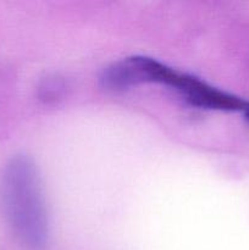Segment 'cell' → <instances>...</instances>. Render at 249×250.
<instances>
[{"mask_svg": "<svg viewBox=\"0 0 249 250\" xmlns=\"http://www.w3.org/2000/svg\"><path fill=\"white\" fill-rule=\"evenodd\" d=\"M182 72L146 56H129L111 63L103 71L100 85L109 92H124L141 84L167 85L173 88L180 83Z\"/></svg>", "mask_w": 249, "mask_h": 250, "instance_id": "obj_2", "label": "cell"}, {"mask_svg": "<svg viewBox=\"0 0 249 250\" xmlns=\"http://www.w3.org/2000/svg\"><path fill=\"white\" fill-rule=\"evenodd\" d=\"M244 114H246V116H247V119L249 120V104H248V106L246 107V110H244Z\"/></svg>", "mask_w": 249, "mask_h": 250, "instance_id": "obj_4", "label": "cell"}, {"mask_svg": "<svg viewBox=\"0 0 249 250\" xmlns=\"http://www.w3.org/2000/svg\"><path fill=\"white\" fill-rule=\"evenodd\" d=\"M0 208L15 236L38 250L48 237V219L34 164L26 156L11 159L0 176Z\"/></svg>", "mask_w": 249, "mask_h": 250, "instance_id": "obj_1", "label": "cell"}, {"mask_svg": "<svg viewBox=\"0 0 249 250\" xmlns=\"http://www.w3.org/2000/svg\"><path fill=\"white\" fill-rule=\"evenodd\" d=\"M176 92L193 106L202 109L225 110V111H244L249 103L225 93L204 81L193 76L183 75Z\"/></svg>", "mask_w": 249, "mask_h": 250, "instance_id": "obj_3", "label": "cell"}]
</instances>
